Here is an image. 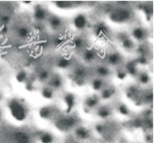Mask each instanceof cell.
Masks as SVG:
<instances>
[{
  "instance_id": "obj_9",
  "label": "cell",
  "mask_w": 154,
  "mask_h": 143,
  "mask_svg": "<svg viewBox=\"0 0 154 143\" xmlns=\"http://www.w3.org/2000/svg\"><path fill=\"white\" fill-rule=\"evenodd\" d=\"M99 102H100V99L96 95H92L88 97L84 102V109L86 111H89L90 109L97 107Z\"/></svg>"
},
{
  "instance_id": "obj_17",
  "label": "cell",
  "mask_w": 154,
  "mask_h": 143,
  "mask_svg": "<svg viewBox=\"0 0 154 143\" xmlns=\"http://www.w3.org/2000/svg\"><path fill=\"white\" fill-rule=\"evenodd\" d=\"M97 115L101 119H107L112 115V109L110 107H108L106 105L101 106L97 110Z\"/></svg>"
},
{
  "instance_id": "obj_20",
  "label": "cell",
  "mask_w": 154,
  "mask_h": 143,
  "mask_svg": "<svg viewBox=\"0 0 154 143\" xmlns=\"http://www.w3.org/2000/svg\"><path fill=\"white\" fill-rule=\"evenodd\" d=\"M56 65L59 68H69V67L72 66V60L70 58H68V57H62L58 60Z\"/></svg>"
},
{
  "instance_id": "obj_7",
  "label": "cell",
  "mask_w": 154,
  "mask_h": 143,
  "mask_svg": "<svg viewBox=\"0 0 154 143\" xmlns=\"http://www.w3.org/2000/svg\"><path fill=\"white\" fill-rule=\"evenodd\" d=\"M119 40L121 43L122 48H124L126 51H131L133 50L134 48V44L133 41H132V39L126 34H120L119 35Z\"/></svg>"
},
{
  "instance_id": "obj_27",
  "label": "cell",
  "mask_w": 154,
  "mask_h": 143,
  "mask_svg": "<svg viewBox=\"0 0 154 143\" xmlns=\"http://www.w3.org/2000/svg\"><path fill=\"white\" fill-rule=\"evenodd\" d=\"M96 73L97 74L100 76V78H105V77H107L108 75L110 74V69L108 68L107 67H105V66H100L96 68Z\"/></svg>"
},
{
  "instance_id": "obj_33",
  "label": "cell",
  "mask_w": 154,
  "mask_h": 143,
  "mask_svg": "<svg viewBox=\"0 0 154 143\" xmlns=\"http://www.w3.org/2000/svg\"><path fill=\"white\" fill-rule=\"evenodd\" d=\"M50 77L49 72L48 70H42L38 74V80L40 82L47 81Z\"/></svg>"
},
{
  "instance_id": "obj_18",
  "label": "cell",
  "mask_w": 154,
  "mask_h": 143,
  "mask_svg": "<svg viewBox=\"0 0 154 143\" xmlns=\"http://www.w3.org/2000/svg\"><path fill=\"white\" fill-rule=\"evenodd\" d=\"M14 140L16 143H29L30 138L27 133L24 132H17L14 136Z\"/></svg>"
},
{
  "instance_id": "obj_23",
  "label": "cell",
  "mask_w": 154,
  "mask_h": 143,
  "mask_svg": "<svg viewBox=\"0 0 154 143\" xmlns=\"http://www.w3.org/2000/svg\"><path fill=\"white\" fill-rule=\"evenodd\" d=\"M74 77L73 79H85V77L87 75V71L83 67H77L74 73Z\"/></svg>"
},
{
  "instance_id": "obj_8",
  "label": "cell",
  "mask_w": 154,
  "mask_h": 143,
  "mask_svg": "<svg viewBox=\"0 0 154 143\" xmlns=\"http://www.w3.org/2000/svg\"><path fill=\"white\" fill-rule=\"evenodd\" d=\"M48 16V12L45 8H43L40 4H36L34 8V17L35 20L41 21L45 20Z\"/></svg>"
},
{
  "instance_id": "obj_24",
  "label": "cell",
  "mask_w": 154,
  "mask_h": 143,
  "mask_svg": "<svg viewBox=\"0 0 154 143\" xmlns=\"http://www.w3.org/2000/svg\"><path fill=\"white\" fill-rule=\"evenodd\" d=\"M78 2H69V1H58L55 2V5L60 9H71Z\"/></svg>"
},
{
  "instance_id": "obj_5",
  "label": "cell",
  "mask_w": 154,
  "mask_h": 143,
  "mask_svg": "<svg viewBox=\"0 0 154 143\" xmlns=\"http://www.w3.org/2000/svg\"><path fill=\"white\" fill-rule=\"evenodd\" d=\"M63 102H64L65 106H66V112L70 113L75 105V102H76L75 96L71 92L65 93L63 96Z\"/></svg>"
},
{
  "instance_id": "obj_39",
  "label": "cell",
  "mask_w": 154,
  "mask_h": 143,
  "mask_svg": "<svg viewBox=\"0 0 154 143\" xmlns=\"http://www.w3.org/2000/svg\"><path fill=\"white\" fill-rule=\"evenodd\" d=\"M1 118H2V111H1V109H0V120H1Z\"/></svg>"
},
{
  "instance_id": "obj_31",
  "label": "cell",
  "mask_w": 154,
  "mask_h": 143,
  "mask_svg": "<svg viewBox=\"0 0 154 143\" xmlns=\"http://www.w3.org/2000/svg\"><path fill=\"white\" fill-rule=\"evenodd\" d=\"M28 75H27V72L26 71H20L18 72L17 75H16V79L18 83H24L27 80Z\"/></svg>"
},
{
  "instance_id": "obj_12",
  "label": "cell",
  "mask_w": 154,
  "mask_h": 143,
  "mask_svg": "<svg viewBox=\"0 0 154 143\" xmlns=\"http://www.w3.org/2000/svg\"><path fill=\"white\" fill-rule=\"evenodd\" d=\"M126 97L131 100L140 101V90L136 85H130L126 90Z\"/></svg>"
},
{
  "instance_id": "obj_14",
  "label": "cell",
  "mask_w": 154,
  "mask_h": 143,
  "mask_svg": "<svg viewBox=\"0 0 154 143\" xmlns=\"http://www.w3.org/2000/svg\"><path fill=\"white\" fill-rule=\"evenodd\" d=\"M126 73L127 74H130L131 76H137L138 75V64L136 62V60H133V61H130L126 64V67L125 69Z\"/></svg>"
},
{
  "instance_id": "obj_10",
  "label": "cell",
  "mask_w": 154,
  "mask_h": 143,
  "mask_svg": "<svg viewBox=\"0 0 154 143\" xmlns=\"http://www.w3.org/2000/svg\"><path fill=\"white\" fill-rule=\"evenodd\" d=\"M48 86L53 90L60 89L63 85V80L61 76L59 75H54L53 77H49Z\"/></svg>"
},
{
  "instance_id": "obj_6",
  "label": "cell",
  "mask_w": 154,
  "mask_h": 143,
  "mask_svg": "<svg viewBox=\"0 0 154 143\" xmlns=\"http://www.w3.org/2000/svg\"><path fill=\"white\" fill-rule=\"evenodd\" d=\"M108 30H109L108 27L106 25L105 22H102L96 23L94 25V34L98 38H105L108 34Z\"/></svg>"
},
{
  "instance_id": "obj_40",
  "label": "cell",
  "mask_w": 154,
  "mask_h": 143,
  "mask_svg": "<svg viewBox=\"0 0 154 143\" xmlns=\"http://www.w3.org/2000/svg\"><path fill=\"white\" fill-rule=\"evenodd\" d=\"M0 74H1V71H0Z\"/></svg>"
},
{
  "instance_id": "obj_21",
  "label": "cell",
  "mask_w": 154,
  "mask_h": 143,
  "mask_svg": "<svg viewBox=\"0 0 154 143\" xmlns=\"http://www.w3.org/2000/svg\"><path fill=\"white\" fill-rule=\"evenodd\" d=\"M96 57V50L94 48L87 49L83 54V59L85 61L91 62L93 61Z\"/></svg>"
},
{
  "instance_id": "obj_36",
  "label": "cell",
  "mask_w": 154,
  "mask_h": 143,
  "mask_svg": "<svg viewBox=\"0 0 154 143\" xmlns=\"http://www.w3.org/2000/svg\"><path fill=\"white\" fill-rule=\"evenodd\" d=\"M153 100V93L152 91H148L146 94H145L144 97H143V103H151Z\"/></svg>"
},
{
  "instance_id": "obj_1",
  "label": "cell",
  "mask_w": 154,
  "mask_h": 143,
  "mask_svg": "<svg viewBox=\"0 0 154 143\" xmlns=\"http://www.w3.org/2000/svg\"><path fill=\"white\" fill-rule=\"evenodd\" d=\"M8 109L11 113V116L16 121L23 122L28 117L29 109L23 99L19 98H11L8 102Z\"/></svg>"
},
{
  "instance_id": "obj_30",
  "label": "cell",
  "mask_w": 154,
  "mask_h": 143,
  "mask_svg": "<svg viewBox=\"0 0 154 143\" xmlns=\"http://www.w3.org/2000/svg\"><path fill=\"white\" fill-rule=\"evenodd\" d=\"M17 35L19 38L21 39H26L28 38L29 35V30L28 28L26 27H20L17 28Z\"/></svg>"
},
{
  "instance_id": "obj_32",
  "label": "cell",
  "mask_w": 154,
  "mask_h": 143,
  "mask_svg": "<svg viewBox=\"0 0 154 143\" xmlns=\"http://www.w3.org/2000/svg\"><path fill=\"white\" fill-rule=\"evenodd\" d=\"M40 141L42 143H52L54 138L49 133H43L40 136Z\"/></svg>"
},
{
  "instance_id": "obj_29",
  "label": "cell",
  "mask_w": 154,
  "mask_h": 143,
  "mask_svg": "<svg viewBox=\"0 0 154 143\" xmlns=\"http://www.w3.org/2000/svg\"><path fill=\"white\" fill-rule=\"evenodd\" d=\"M138 79L141 85H147L151 80V78L147 73L142 72L140 73H138Z\"/></svg>"
},
{
  "instance_id": "obj_3",
  "label": "cell",
  "mask_w": 154,
  "mask_h": 143,
  "mask_svg": "<svg viewBox=\"0 0 154 143\" xmlns=\"http://www.w3.org/2000/svg\"><path fill=\"white\" fill-rule=\"evenodd\" d=\"M76 124L77 119L75 116H66L56 121V127L61 131H68L75 127Z\"/></svg>"
},
{
  "instance_id": "obj_11",
  "label": "cell",
  "mask_w": 154,
  "mask_h": 143,
  "mask_svg": "<svg viewBox=\"0 0 154 143\" xmlns=\"http://www.w3.org/2000/svg\"><path fill=\"white\" fill-rule=\"evenodd\" d=\"M55 113H56L55 108L50 107V106H43L39 109V116L42 119H44V120H48L49 118H51L55 115Z\"/></svg>"
},
{
  "instance_id": "obj_22",
  "label": "cell",
  "mask_w": 154,
  "mask_h": 143,
  "mask_svg": "<svg viewBox=\"0 0 154 143\" xmlns=\"http://www.w3.org/2000/svg\"><path fill=\"white\" fill-rule=\"evenodd\" d=\"M104 79L102 78H96L94 79L92 81V88L94 91H101L102 89H104Z\"/></svg>"
},
{
  "instance_id": "obj_4",
  "label": "cell",
  "mask_w": 154,
  "mask_h": 143,
  "mask_svg": "<svg viewBox=\"0 0 154 143\" xmlns=\"http://www.w3.org/2000/svg\"><path fill=\"white\" fill-rule=\"evenodd\" d=\"M73 24L78 30H83L88 25V20L83 14H78L73 19Z\"/></svg>"
},
{
  "instance_id": "obj_15",
  "label": "cell",
  "mask_w": 154,
  "mask_h": 143,
  "mask_svg": "<svg viewBox=\"0 0 154 143\" xmlns=\"http://www.w3.org/2000/svg\"><path fill=\"white\" fill-rule=\"evenodd\" d=\"M122 62V56L118 52H112L107 56V63L111 66H118Z\"/></svg>"
},
{
  "instance_id": "obj_34",
  "label": "cell",
  "mask_w": 154,
  "mask_h": 143,
  "mask_svg": "<svg viewBox=\"0 0 154 143\" xmlns=\"http://www.w3.org/2000/svg\"><path fill=\"white\" fill-rule=\"evenodd\" d=\"M118 111H119V113H120L123 116H128L129 113H130L129 109L125 104H119V107H118Z\"/></svg>"
},
{
  "instance_id": "obj_26",
  "label": "cell",
  "mask_w": 154,
  "mask_h": 143,
  "mask_svg": "<svg viewBox=\"0 0 154 143\" xmlns=\"http://www.w3.org/2000/svg\"><path fill=\"white\" fill-rule=\"evenodd\" d=\"M41 94H42V97L43 98L50 100L54 97V90L49 87V86H45L42 88Z\"/></svg>"
},
{
  "instance_id": "obj_2",
  "label": "cell",
  "mask_w": 154,
  "mask_h": 143,
  "mask_svg": "<svg viewBox=\"0 0 154 143\" xmlns=\"http://www.w3.org/2000/svg\"><path fill=\"white\" fill-rule=\"evenodd\" d=\"M133 17V12L126 8L112 10L109 14V19L116 23H124Z\"/></svg>"
},
{
  "instance_id": "obj_38",
  "label": "cell",
  "mask_w": 154,
  "mask_h": 143,
  "mask_svg": "<svg viewBox=\"0 0 154 143\" xmlns=\"http://www.w3.org/2000/svg\"><path fill=\"white\" fill-rule=\"evenodd\" d=\"M10 20H11L10 16H6V15H4V16H2L0 17V22H1L4 25H6L8 22H10Z\"/></svg>"
},
{
  "instance_id": "obj_16",
  "label": "cell",
  "mask_w": 154,
  "mask_h": 143,
  "mask_svg": "<svg viewBox=\"0 0 154 143\" xmlns=\"http://www.w3.org/2000/svg\"><path fill=\"white\" fill-rule=\"evenodd\" d=\"M49 23L50 28L53 30H58L63 27V21L57 16H52L49 17Z\"/></svg>"
},
{
  "instance_id": "obj_28",
  "label": "cell",
  "mask_w": 154,
  "mask_h": 143,
  "mask_svg": "<svg viewBox=\"0 0 154 143\" xmlns=\"http://www.w3.org/2000/svg\"><path fill=\"white\" fill-rule=\"evenodd\" d=\"M76 136L80 139H87L89 136V131L87 130L84 127H79L77 128L76 131H75Z\"/></svg>"
},
{
  "instance_id": "obj_35",
  "label": "cell",
  "mask_w": 154,
  "mask_h": 143,
  "mask_svg": "<svg viewBox=\"0 0 154 143\" xmlns=\"http://www.w3.org/2000/svg\"><path fill=\"white\" fill-rule=\"evenodd\" d=\"M142 10H143V11L146 14L147 18L150 19V17L152 16V8L150 6L149 4H146V5H143Z\"/></svg>"
},
{
  "instance_id": "obj_13",
  "label": "cell",
  "mask_w": 154,
  "mask_h": 143,
  "mask_svg": "<svg viewBox=\"0 0 154 143\" xmlns=\"http://www.w3.org/2000/svg\"><path fill=\"white\" fill-rule=\"evenodd\" d=\"M132 35H133V38L137 41H144L146 38L147 32L144 28L136 27L133 29Z\"/></svg>"
},
{
  "instance_id": "obj_25",
  "label": "cell",
  "mask_w": 154,
  "mask_h": 143,
  "mask_svg": "<svg viewBox=\"0 0 154 143\" xmlns=\"http://www.w3.org/2000/svg\"><path fill=\"white\" fill-rule=\"evenodd\" d=\"M72 45L75 49H82L85 46V40L82 36H76L73 40Z\"/></svg>"
},
{
  "instance_id": "obj_37",
  "label": "cell",
  "mask_w": 154,
  "mask_h": 143,
  "mask_svg": "<svg viewBox=\"0 0 154 143\" xmlns=\"http://www.w3.org/2000/svg\"><path fill=\"white\" fill-rule=\"evenodd\" d=\"M116 76L117 78L122 80V79H125L126 77H127V73H126V71L124 69H119L117 72H116Z\"/></svg>"
},
{
  "instance_id": "obj_19",
  "label": "cell",
  "mask_w": 154,
  "mask_h": 143,
  "mask_svg": "<svg viewBox=\"0 0 154 143\" xmlns=\"http://www.w3.org/2000/svg\"><path fill=\"white\" fill-rule=\"evenodd\" d=\"M115 91H116L115 89H114V87H112V86L102 89L101 91H100V98L101 99H104V100L110 99V98H112V96L114 95Z\"/></svg>"
}]
</instances>
